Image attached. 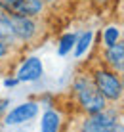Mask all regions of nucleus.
<instances>
[{"instance_id":"obj_1","label":"nucleus","mask_w":124,"mask_h":132,"mask_svg":"<svg viewBox=\"0 0 124 132\" xmlns=\"http://www.w3.org/2000/svg\"><path fill=\"white\" fill-rule=\"evenodd\" d=\"M75 90H76V96H78L82 109L88 115L105 109V96L98 90V86L94 82H90L86 77H82V79H78L75 82Z\"/></svg>"},{"instance_id":"obj_2","label":"nucleus","mask_w":124,"mask_h":132,"mask_svg":"<svg viewBox=\"0 0 124 132\" xmlns=\"http://www.w3.org/2000/svg\"><path fill=\"white\" fill-rule=\"evenodd\" d=\"M94 84L98 86V90L105 96V100H118L120 94H122V82L111 71L98 69L94 73Z\"/></svg>"},{"instance_id":"obj_3","label":"nucleus","mask_w":124,"mask_h":132,"mask_svg":"<svg viewBox=\"0 0 124 132\" xmlns=\"http://www.w3.org/2000/svg\"><path fill=\"white\" fill-rule=\"evenodd\" d=\"M114 128V117L107 111H98L82 122V132H111Z\"/></svg>"},{"instance_id":"obj_4","label":"nucleus","mask_w":124,"mask_h":132,"mask_svg":"<svg viewBox=\"0 0 124 132\" xmlns=\"http://www.w3.org/2000/svg\"><path fill=\"white\" fill-rule=\"evenodd\" d=\"M36 113H38V103L36 102H25V103H21V105L13 107L6 115L4 122L10 125V126L12 125H21V122H27V121L34 119Z\"/></svg>"},{"instance_id":"obj_5","label":"nucleus","mask_w":124,"mask_h":132,"mask_svg":"<svg viewBox=\"0 0 124 132\" xmlns=\"http://www.w3.org/2000/svg\"><path fill=\"white\" fill-rule=\"evenodd\" d=\"M13 27V33L19 40H31L36 35V23L33 21V17L27 15H17V13H8Z\"/></svg>"},{"instance_id":"obj_6","label":"nucleus","mask_w":124,"mask_h":132,"mask_svg":"<svg viewBox=\"0 0 124 132\" xmlns=\"http://www.w3.org/2000/svg\"><path fill=\"white\" fill-rule=\"evenodd\" d=\"M42 73H44V67L38 57H27L21 63V67L17 69L15 79L19 82H34V80H38L42 77Z\"/></svg>"},{"instance_id":"obj_7","label":"nucleus","mask_w":124,"mask_h":132,"mask_svg":"<svg viewBox=\"0 0 124 132\" xmlns=\"http://www.w3.org/2000/svg\"><path fill=\"white\" fill-rule=\"evenodd\" d=\"M44 0H15V4L12 6V10L8 13H17V15H27L34 17L42 12Z\"/></svg>"},{"instance_id":"obj_8","label":"nucleus","mask_w":124,"mask_h":132,"mask_svg":"<svg viewBox=\"0 0 124 132\" xmlns=\"http://www.w3.org/2000/svg\"><path fill=\"white\" fill-rule=\"evenodd\" d=\"M105 60H107V63H109V65H113L114 69L124 71V44L114 42L113 46H107Z\"/></svg>"},{"instance_id":"obj_9","label":"nucleus","mask_w":124,"mask_h":132,"mask_svg":"<svg viewBox=\"0 0 124 132\" xmlns=\"http://www.w3.org/2000/svg\"><path fill=\"white\" fill-rule=\"evenodd\" d=\"M59 125H61L59 113L54 111V109H48L42 115V121H40V132H57Z\"/></svg>"},{"instance_id":"obj_10","label":"nucleus","mask_w":124,"mask_h":132,"mask_svg":"<svg viewBox=\"0 0 124 132\" xmlns=\"http://www.w3.org/2000/svg\"><path fill=\"white\" fill-rule=\"evenodd\" d=\"M15 38L17 36L13 33L12 21H10V17H8V13L4 12L2 15H0V40H2L4 44H8V42H13Z\"/></svg>"},{"instance_id":"obj_11","label":"nucleus","mask_w":124,"mask_h":132,"mask_svg":"<svg viewBox=\"0 0 124 132\" xmlns=\"http://www.w3.org/2000/svg\"><path fill=\"white\" fill-rule=\"evenodd\" d=\"M92 38H94V33H92V31H86V33L80 35V38L75 42V56L76 57H82L86 54V50H88L90 44H92Z\"/></svg>"},{"instance_id":"obj_12","label":"nucleus","mask_w":124,"mask_h":132,"mask_svg":"<svg viewBox=\"0 0 124 132\" xmlns=\"http://www.w3.org/2000/svg\"><path fill=\"white\" fill-rule=\"evenodd\" d=\"M75 42H76V36L73 35V33L63 35V36H61V40H59V46H57V54H59V56H67V54L73 50Z\"/></svg>"},{"instance_id":"obj_13","label":"nucleus","mask_w":124,"mask_h":132,"mask_svg":"<svg viewBox=\"0 0 124 132\" xmlns=\"http://www.w3.org/2000/svg\"><path fill=\"white\" fill-rule=\"evenodd\" d=\"M118 36H120V33H118L117 27H107V29L103 31V42H105V46H113L114 42H118Z\"/></svg>"},{"instance_id":"obj_14","label":"nucleus","mask_w":124,"mask_h":132,"mask_svg":"<svg viewBox=\"0 0 124 132\" xmlns=\"http://www.w3.org/2000/svg\"><path fill=\"white\" fill-rule=\"evenodd\" d=\"M13 4H15V0H0V8H2L4 12H10Z\"/></svg>"},{"instance_id":"obj_15","label":"nucleus","mask_w":124,"mask_h":132,"mask_svg":"<svg viewBox=\"0 0 124 132\" xmlns=\"http://www.w3.org/2000/svg\"><path fill=\"white\" fill-rule=\"evenodd\" d=\"M6 54H8V46L0 40V60H2V57H6Z\"/></svg>"},{"instance_id":"obj_16","label":"nucleus","mask_w":124,"mask_h":132,"mask_svg":"<svg viewBox=\"0 0 124 132\" xmlns=\"http://www.w3.org/2000/svg\"><path fill=\"white\" fill-rule=\"evenodd\" d=\"M17 82H19V80H17V79H6V80H4V86H8V88H12V86H15Z\"/></svg>"},{"instance_id":"obj_17","label":"nucleus","mask_w":124,"mask_h":132,"mask_svg":"<svg viewBox=\"0 0 124 132\" xmlns=\"http://www.w3.org/2000/svg\"><path fill=\"white\" fill-rule=\"evenodd\" d=\"M6 107H8V102H6V100H0V115H2V111Z\"/></svg>"},{"instance_id":"obj_18","label":"nucleus","mask_w":124,"mask_h":132,"mask_svg":"<svg viewBox=\"0 0 124 132\" xmlns=\"http://www.w3.org/2000/svg\"><path fill=\"white\" fill-rule=\"evenodd\" d=\"M122 90H124V82H122Z\"/></svg>"},{"instance_id":"obj_19","label":"nucleus","mask_w":124,"mask_h":132,"mask_svg":"<svg viewBox=\"0 0 124 132\" xmlns=\"http://www.w3.org/2000/svg\"><path fill=\"white\" fill-rule=\"evenodd\" d=\"M46 2H52V0H46Z\"/></svg>"}]
</instances>
